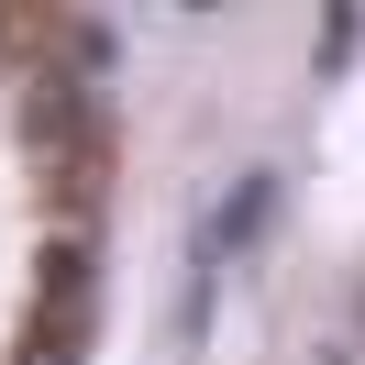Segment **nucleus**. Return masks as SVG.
<instances>
[{"label": "nucleus", "instance_id": "f03ea898", "mask_svg": "<svg viewBox=\"0 0 365 365\" xmlns=\"http://www.w3.org/2000/svg\"><path fill=\"white\" fill-rule=\"evenodd\" d=\"M78 343H89V321H78V310H45V332L23 343V365H78Z\"/></svg>", "mask_w": 365, "mask_h": 365}, {"label": "nucleus", "instance_id": "7ed1b4c3", "mask_svg": "<svg viewBox=\"0 0 365 365\" xmlns=\"http://www.w3.org/2000/svg\"><path fill=\"white\" fill-rule=\"evenodd\" d=\"M67 56H78V67H111V56H122V34H100V23H78V34H67Z\"/></svg>", "mask_w": 365, "mask_h": 365}, {"label": "nucleus", "instance_id": "f257e3e1", "mask_svg": "<svg viewBox=\"0 0 365 365\" xmlns=\"http://www.w3.org/2000/svg\"><path fill=\"white\" fill-rule=\"evenodd\" d=\"M266 200H277V178H266V166H255V178H244V188H232V200H222V222H210V255H232V244H255V232H266Z\"/></svg>", "mask_w": 365, "mask_h": 365}, {"label": "nucleus", "instance_id": "20e7f679", "mask_svg": "<svg viewBox=\"0 0 365 365\" xmlns=\"http://www.w3.org/2000/svg\"><path fill=\"white\" fill-rule=\"evenodd\" d=\"M0 34H11V11H0Z\"/></svg>", "mask_w": 365, "mask_h": 365}]
</instances>
